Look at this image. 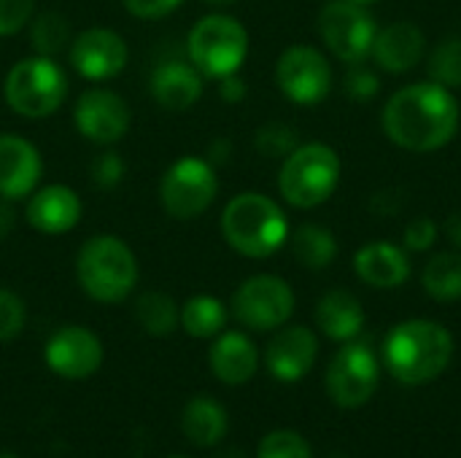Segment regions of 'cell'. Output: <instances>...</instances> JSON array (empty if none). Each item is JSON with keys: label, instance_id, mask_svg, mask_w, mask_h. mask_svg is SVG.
<instances>
[{"label": "cell", "instance_id": "cell-1", "mask_svg": "<svg viewBox=\"0 0 461 458\" xmlns=\"http://www.w3.org/2000/svg\"><path fill=\"white\" fill-rule=\"evenodd\" d=\"M459 127V103L440 84H411L394 92L384 108V132L405 151L443 148Z\"/></svg>", "mask_w": 461, "mask_h": 458}, {"label": "cell", "instance_id": "cell-2", "mask_svg": "<svg viewBox=\"0 0 461 458\" xmlns=\"http://www.w3.org/2000/svg\"><path fill=\"white\" fill-rule=\"evenodd\" d=\"M454 356V337L443 324L413 319L397 324L384 343L389 373L405 386L432 383L446 373Z\"/></svg>", "mask_w": 461, "mask_h": 458}, {"label": "cell", "instance_id": "cell-3", "mask_svg": "<svg viewBox=\"0 0 461 458\" xmlns=\"http://www.w3.org/2000/svg\"><path fill=\"white\" fill-rule=\"evenodd\" d=\"M221 235L238 254L249 259H267L286 243L289 221L270 197L243 192L227 202L221 213Z\"/></svg>", "mask_w": 461, "mask_h": 458}, {"label": "cell", "instance_id": "cell-4", "mask_svg": "<svg viewBox=\"0 0 461 458\" xmlns=\"http://www.w3.org/2000/svg\"><path fill=\"white\" fill-rule=\"evenodd\" d=\"M76 278L95 302L116 305L135 289L138 262L132 248L116 235H95L76 256Z\"/></svg>", "mask_w": 461, "mask_h": 458}, {"label": "cell", "instance_id": "cell-5", "mask_svg": "<svg viewBox=\"0 0 461 458\" xmlns=\"http://www.w3.org/2000/svg\"><path fill=\"white\" fill-rule=\"evenodd\" d=\"M340 181V159L327 143L297 146L281 167L278 189L294 208H316L327 202Z\"/></svg>", "mask_w": 461, "mask_h": 458}, {"label": "cell", "instance_id": "cell-6", "mask_svg": "<svg viewBox=\"0 0 461 458\" xmlns=\"http://www.w3.org/2000/svg\"><path fill=\"white\" fill-rule=\"evenodd\" d=\"M189 62L205 76V78H227L238 73L249 54V32L246 27L227 16V13H211L203 16L189 38H186Z\"/></svg>", "mask_w": 461, "mask_h": 458}, {"label": "cell", "instance_id": "cell-7", "mask_svg": "<svg viewBox=\"0 0 461 458\" xmlns=\"http://www.w3.org/2000/svg\"><path fill=\"white\" fill-rule=\"evenodd\" d=\"M68 94V76L51 57L19 59L5 76V103L14 113L43 119L59 111Z\"/></svg>", "mask_w": 461, "mask_h": 458}, {"label": "cell", "instance_id": "cell-8", "mask_svg": "<svg viewBox=\"0 0 461 458\" xmlns=\"http://www.w3.org/2000/svg\"><path fill=\"white\" fill-rule=\"evenodd\" d=\"M319 32L338 59L357 65L373 54L378 24L367 5L351 0H330L319 13Z\"/></svg>", "mask_w": 461, "mask_h": 458}, {"label": "cell", "instance_id": "cell-9", "mask_svg": "<svg viewBox=\"0 0 461 458\" xmlns=\"http://www.w3.org/2000/svg\"><path fill=\"white\" fill-rule=\"evenodd\" d=\"M216 192L219 178L213 173V165L197 157H184L173 162L159 186V197L167 216L178 221H189L205 213L216 200Z\"/></svg>", "mask_w": 461, "mask_h": 458}, {"label": "cell", "instance_id": "cell-10", "mask_svg": "<svg viewBox=\"0 0 461 458\" xmlns=\"http://www.w3.org/2000/svg\"><path fill=\"white\" fill-rule=\"evenodd\" d=\"M292 313L294 292L278 275H254L243 281L232 294V316L254 332L278 329L289 321Z\"/></svg>", "mask_w": 461, "mask_h": 458}, {"label": "cell", "instance_id": "cell-11", "mask_svg": "<svg viewBox=\"0 0 461 458\" xmlns=\"http://www.w3.org/2000/svg\"><path fill=\"white\" fill-rule=\"evenodd\" d=\"M378 359L367 343L343 346L327 367V394L338 408H362L378 391Z\"/></svg>", "mask_w": 461, "mask_h": 458}, {"label": "cell", "instance_id": "cell-12", "mask_svg": "<svg viewBox=\"0 0 461 458\" xmlns=\"http://www.w3.org/2000/svg\"><path fill=\"white\" fill-rule=\"evenodd\" d=\"M278 89L297 105H316L332 89V67L330 59L305 43L289 46L276 65Z\"/></svg>", "mask_w": 461, "mask_h": 458}, {"label": "cell", "instance_id": "cell-13", "mask_svg": "<svg viewBox=\"0 0 461 458\" xmlns=\"http://www.w3.org/2000/svg\"><path fill=\"white\" fill-rule=\"evenodd\" d=\"M73 119L78 132L100 146L122 140L132 121L127 103L111 89H86L76 103Z\"/></svg>", "mask_w": 461, "mask_h": 458}, {"label": "cell", "instance_id": "cell-14", "mask_svg": "<svg viewBox=\"0 0 461 458\" xmlns=\"http://www.w3.org/2000/svg\"><path fill=\"white\" fill-rule=\"evenodd\" d=\"M46 364L65 381H84L103 364V343L84 327H65L46 343Z\"/></svg>", "mask_w": 461, "mask_h": 458}, {"label": "cell", "instance_id": "cell-15", "mask_svg": "<svg viewBox=\"0 0 461 458\" xmlns=\"http://www.w3.org/2000/svg\"><path fill=\"white\" fill-rule=\"evenodd\" d=\"M127 57L130 51L124 38L105 27L84 30L70 43V65L76 67L78 76L89 81H105L119 76L127 65Z\"/></svg>", "mask_w": 461, "mask_h": 458}, {"label": "cell", "instance_id": "cell-16", "mask_svg": "<svg viewBox=\"0 0 461 458\" xmlns=\"http://www.w3.org/2000/svg\"><path fill=\"white\" fill-rule=\"evenodd\" d=\"M316 354H319V343L308 327H286L267 343L265 364L276 381L297 383L311 373Z\"/></svg>", "mask_w": 461, "mask_h": 458}, {"label": "cell", "instance_id": "cell-17", "mask_svg": "<svg viewBox=\"0 0 461 458\" xmlns=\"http://www.w3.org/2000/svg\"><path fill=\"white\" fill-rule=\"evenodd\" d=\"M41 154L19 135H0V197L19 200L35 192L41 181Z\"/></svg>", "mask_w": 461, "mask_h": 458}, {"label": "cell", "instance_id": "cell-18", "mask_svg": "<svg viewBox=\"0 0 461 458\" xmlns=\"http://www.w3.org/2000/svg\"><path fill=\"white\" fill-rule=\"evenodd\" d=\"M24 216L27 224L43 235H65L81 219V200L70 186L51 184L32 192Z\"/></svg>", "mask_w": 461, "mask_h": 458}, {"label": "cell", "instance_id": "cell-19", "mask_svg": "<svg viewBox=\"0 0 461 458\" xmlns=\"http://www.w3.org/2000/svg\"><path fill=\"white\" fill-rule=\"evenodd\" d=\"M427 49L424 32L413 22H392L384 30H378L373 43V59L386 73H408L413 70Z\"/></svg>", "mask_w": 461, "mask_h": 458}, {"label": "cell", "instance_id": "cell-20", "mask_svg": "<svg viewBox=\"0 0 461 458\" xmlns=\"http://www.w3.org/2000/svg\"><path fill=\"white\" fill-rule=\"evenodd\" d=\"M149 89L165 111H186L203 94V73L192 62L167 59L154 67Z\"/></svg>", "mask_w": 461, "mask_h": 458}, {"label": "cell", "instance_id": "cell-21", "mask_svg": "<svg viewBox=\"0 0 461 458\" xmlns=\"http://www.w3.org/2000/svg\"><path fill=\"white\" fill-rule=\"evenodd\" d=\"M354 270L373 289H397L411 278V259L400 246L367 243L357 251Z\"/></svg>", "mask_w": 461, "mask_h": 458}, {"label": "cell", "instance_id": "cell-22", "mask_svg": "<svg viewBox=\"0 0 461 458\" xmlns=\"http://www.w3.org/2000/svg\"><path fill=\"white\" fill-rule=\"evenodd\" d=\"M259 364L257 346L243 332H224L211 346V370L227 386H243L254 378Z\"/></svg>", "mask_w": 461, "mask_h": 458}, {"label": "cell", "instance_id": "cell-23", "mask_svg": "<svg viewBox=\"0 0 461 458\" xmlns=\"http://www.w3.org/2000/svg\"><path fill=\"white\" fill-rule=\"evenodd\" d=\"M316 324L330 340L348 343L365 327L362 302L351 292H343V289L327 292L316 305Z\"/></svg>", "mask_w": 461, "mask_h": 458}, {"label": "cell", "instance_id": "cell-24", "mask_svg": "<svg viewBox=\"0 0 461 458\" xmlns=\"http://www.w3.org/2000/svg\"><path fill=\"white\" fill-rule=\"evenodd\" d=\"M181 429L189 443L200 448H213L224 440L230 429V416L213 397H194L181 413Z\"/></svg>", "mask_w": 461, "mask_h": 458}, {"label": "cell", "instance_id": "cell-25", "mask_svg": "<svg viewBox=\"0 0 461 458\" xmlns=\"http://www.w3.org/2000/svg\"><path fill=\"white\" fill-rule=\"evenodd\" d=\"M292 251L305 270H324L338 256V243L330 229L319 224H303L292 235Z\"/></svg>", "mask_w": 461, "mask_h": 458}, {"label": "cell", "instance_id": "cell-26", "mask_svg": "<svg viewBox=\"0 0 461 458\" xmlns=\"http://www.w3.org/2000/svg\"><path fill=\"white\" fill-rule=\"evenodd\" d=\"M421 283L427 294L438 302L461 300V254L454 251L435 254L421 273Z\"/></svg>", "mask_w": 461, "mask_h": 458}, {"label": "cell", "instance_id": "cell-27", "mask_svg": "<svg viewBox=\"0 0 461 458\" xmlns=\"http://www.w3.org/2000/svg\"><path fill=\"white\" fill-rule=\"evenodd\" d=\"M135 319L146 335L165 337L178 327L181 313H178V305L173 297H167L162 292H146L135 302Z\"/></svg>", "mask_w": 461, "mask_h": 458}, {"label": "cell", "instance_id": "cell-28", "mask_svg": "<svg viewBox=\"0 0 461 458\" xmlns=\"http://www.w3.org/2000/svg\"><path fill=\"white\" fill-rule=\"evenodd\" d=\"M224 324H227V308L216 297L200 294L186 300V305L181 308V327L192 337H213L224 329Z\"/></svg>", "mask_w": 461, "mask_h": 458}, {"label": "cell", "instance_id": "cell-29", "mask_svg": "<svg viewBox=\"0 0 461 458\" xmlns=\"http://www.w3.org/2000/svg\"><path fill=\"white\" fill-rule=\"evenodd\" d=\"M30 40L41 57H54L57 51H62L70 43V24L62 13L46 11V13L35 16V22L30 27Z\"/></svg>", "mask_w": 461, "mask_h": 458}, {"label": "cell", "instance_id": "cell-30", "mask_svg": "<svg viewBox=\"0 0 461 458\" xmlns=\"http://www.w3.org/2000/svg\"><path fill=\"white\" fill-rule=\"evenodd\" d=\"M254 146L262 157H270V159H286L297 146H300V135L292 124L286 121H270V124H262L257 130V138H254Z\"/></svg>", "mask_w": 461, "mask_h": 458}, {"label": "cell", "instance_id": "cell-31", "mask_svg": "<svg viewBox=\"0 0 461 458\" xmlns=\"http://www.w3.org/2000/svg\"><path fill=\"white\" fill-rule=\"evenodd\" d=\"M429 76L440 86H461V38L440 40L429 57Z\"/></svg>", "mask_w": 461, "mask_h": 458}, {"label": "cell", "instance_id": "cell-32", "mask_svg": "<svg viewBox=\"0 0 461 458\" xmlns=\"http://www.w3.org/2000/svg\"><path fill=\"white\" fill-rule=\"evenodd\" d=\"M257 458H313V454L305 437H300L297 432L281 429V432H270L267 437H262Z\"/></svg>", "mask_w": 461, "mask_h": 458}, {"label": "cell", "instance_id": "cell-33", "mask_svg": "<svg viewBox=\"0 0 461 458\" xmlns=\"http://www.w3.org/2000/svg\"><path fill=\"white\" fill-rule=\"evenodd\" d=\"M24 319H27L24 302L11 289L0 286V343L14 340L24 329Z\"/></svg>", "mask_w": 461, "mask_h": 458}, {"label": "cell", "instance_id": "cell-34", "mask_svg": "<svg viewBox=\"0 0 461 458\" xmlns=\"http://www.w3.org/2000/svg\"><path fill=\"white\" fill-rule=\"evenodd\" d=\"M343 86L351 100H373L381 92V78L373 67H367L365 62H357L348 67Z\"/></svg>", "mask_w": 461, "mask_h": 458}, {"label": "cell", "instance_id": "cell-35", "mask_svg": "<svg viewBox=\"0 0 461 458\" xmlns=\"http://www.w3.org/2000/svg\"><path fill=\"white\" fill-rule=\"evenodd\" d=\"M35 0H0V38L16 35L32 16Z\"/></svg>", "mask_w": 461, "mask_h": 458}, {"label": "cell", "instance_id": "cell-36", "mask_svg": "<svg viewBox=\"0 0 461 458\" xmlns=\"http://www.w3.org/2000/svg\"><path fill=\"white\" fill-rule=\"evenodd\" d=\"M124 175V162L116 151H105L92 162V181L100 189H113Z\"/></svg>", "mask_w": 461, "mask_h": 458}, {"label": "cell", "instance_id": "cell-37", "mask_svg": "<svg viewBox=\"0 0 461 458\" xmlns=\"http://www.w3.org/2000/svg\"><path fill=\"white\" fill-rule=\"evenodd\" d=\"M405 248L408 251H429L438 240V224L429 219V216H421V219H413L408 227H405Z\"/></svg>", "mask_w": 461, "mask_h": 458}, {"label": "cell", "instance_id": "cell-38", "mask_svg": "<svg viewBox=\"0 0 461 458\" xmlns=\"http://www.w3.org/2000/svg\"><path fill=\"white\" fill-rule=\"evenodd\" d=\"M122 3L138 19H162L173 13L184 0H122Z\"/></svg>", "mask_w": 461, "mask_h": 458}, {"label": "cell", "instance_id": "cell-39", "mask_svg": "<svg viewBox=\"0 0 461 458\" xmlns=\"http://www.w3.org/2000/svg\"><path fill=\"white\" fill-rule=\"evenodd\" d=\"M370 208L381 216H394L402 208V197L397 192H378L370 202Z\"/></svg>", "mask_w": 461, "mask_h": 458}, {"label": "cell", "instance_id": "cell-40", "mask_svg": "<svg viewBox=\"0 0 461 458\" xmlns=\"http://www.w3.org/2000/svg\"><path fill=\"white\" fill-rule=\"evenodd\" d=\"M219 94H221L227 103H240V100L246 97V84H243V78H240L238 73H232V76L221 78V89H219Z\"/></svg>", "mask_w": 461, "mask_h": 458}, {"label": "cell", "instance_id": "cell-41", "mask_svg": "<svg viewBox=\"0 0 461 458\" xmlns=\"http://www.w3.org/2000/svg\"><path fill=\"white\" fill-rule=\"evenodd\" d=\"M8 202H11V200L0 197V243L11 235V229H14V224H16V213H14V208H11Z\"/></svg>", "mask_w": 461, "mask_h": 458}, {"label": "cell", "instance_id": "cell-42", "mask_svg": "<svg viewBox=\"0 0 461 458\" xmlns=\"http://www.w3.org/2000/svg\"><path fill=\"white\" fill-rule=\"evenodd\" d=\"M446 235H448V240L461 248V213H454L448 221H446Z\"/></svg>", "mask_w": 461, "mask_h": 458}, {"label": "cell", "instance_id": "cell-43", "mask_svg": "<svg viewBox=\"0 0 461 458\" xmlns=\"http://www.w3.org/2000/svg\"><path fill=\"white\" fill-rule=\"evenodd\" d=\"M211 5H232L235 0H208Z\"/></svg>", "mask_w": 461, "mask_h": 458}, {"label": "cell", "instance_id": "cell-44", "mask_svg": "<svg viewBox=\"0 0 461 458\" xmlns=\"http://www.w3.org/2000/svg\"><path fill=\"white\" fill-rule=\"evenodd\" d=\"M351 3H359V5H370V3H378V0H351Z\"/></svg>", "mask_w": 461, "mask_h": 458}, {"label": "cell", "instance_id": "cell-45", "mask_svg": "<svg viewBox=\"0 0 461 458\" xmlns=\"http://www.w3.org/2000/svg\"><path fill=\"white\" fill-rule=\"evenodd\" d=\"M0 458H16L14 454H0Z\"/></svg>", "mask_w": 461, "mask_h": 458}, {"label": "cell", "instance_id": "cell-46", "mask_svg": "<svg viewBox=\"0 0 461 458\" xmlns=\"http://www.w3.org/2000/svg\"><path fill=\"white\" fill-rule=\"evenodd\" d=\"M170 458H186V456H170Z\"/></svg>", "mask_w": 461, "mask_h": 458}]
</instances>
